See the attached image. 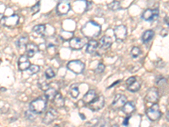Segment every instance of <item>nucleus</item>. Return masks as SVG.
Wrapping results in <instances>:
<instances>
[{"instance_id":"23","label":"nucleus","mask_w":169,"mask_h":127,"mask_svg":"<svg viewBox=\"0 0 169 127\" xmlns=\"http://www.w3.org/2000/svg\"><path fill=\"white\" fill-rule=\"evenodd\" d=\"M154 35H155V32L152 30H147L145 31L142 35V41L144 43H147L150 41L153 38Z\"/></svg>"},{"instance_id":"36","label":"nucleus","mask_w":169,"mask_h":127,"mask_svg":"<svg viewBox=\"0 0 169 127\" xmlns=\"http://www.w3.org/2000/svg\"><path fill=\"white\" fill-rule=\"evenodd\" d=\"M129 117L128 116V117H126V118L123 120V125H124V126H128L129 125Z\"/></svg>"},{"instance_id":"11","label":"nucleus","mask_w":169,"mask_h":127,"mask_svg":"<svg viewBox=\"0 0 169 127\" xmlns=\"http://www.w3.org/2000/svg\"><path fill=\"white\" fill-rule=\"evenodd\" d=\"M86 44V38H80V37H73L69 41V47L73 50L81 49Z\"/></svg>"},{"instance_id":"24","label":"nucleus","mask_w":169,"mask_h":127,"mask_svg":"<svg viewBox=\"0 0 169 127\" xmlns=\"http://www.w3.org/2000/svg\"><path fill=\"white\" fill-rule=\"evenodd\" d=\"M32 31L35 34L42 36L46 31V25H37L32 28Z\"/></svg>"},{"instance_id":"17","label":"nucleus","mask_w":169,"mask_h":127,"mask_svg":"<svg viewBox=\"0 0 169 127\" xmlns=\"http://www.w3.org/2000/svg\"><path fill=\"white\" fill-rule=\"evenodd\" d=\"M96 98V93L95 91L89 90L85 94V96L82 98V101H83L85 104L88 105V104H90L91 102H92L93 100L95 99Z\"/></svg>"},{"instance_id":"10","label":"nucleus","mask_w":169,"mask_h":127,"mask_svg":"<svg viewBox=\"0 0 169 127\" xmlns=\"http://www.w3.org/2000/svg\"><path fill=\"white\" fill-rule=\"evenodd\" d=\"M114 36L117 39V42H123L127 37V28L125 25H118L114 29Z\"/></svg>"},{"instance_id":"28","label":"nucleus","mask_w":169,"mask_h":127,"mask_svg":"<svg viewBox=\"0 0 169 127\" xmlns=\"http://www.w3.org/2000/svg\"><path fill=\"white\" fill-rule=\"evenodd\" d=\"M38 87H40V89L45 92L50 87V84L46 82V81H44V80H39L38 81Z\"/></svg>"},{"instance_id":"6","label":"nucleus","mask_w":169,"mask_h":127,"mask_svg":"<svg viewBox=\"0 0 169 127\" xmlns=\"http://www.w3.org/2000/svg\"><path fill=\"white\" fill-rule=\"evenodd\" d=\"M127 102V98L123 94H117L114 98L113 102L112 103V109L113 110H118L122 109Z\"/></svg>"},{"instance_id":"39","label":"nucleus","mask_w":169,"mask_h":127,"mask_svg":"<svg viewBox=\"0 0 169 127\" xmlns=\"http://www.w3.org/2000/svg\"><path fill=\"white\" fill-rule=\"evenodd\" d=\"M166 117H167V120L169 121V111L167 113V115H166Z\"/></svg>"},{"instance_id":"12","label":"nucleus","mask_w":169,"mask_h":127,"mask_svg":"<svg viewBox=\"0 0 169 127\" xmlns=\"http://www.w3.org/2000/svg\"><path fill=\"white\" fill-rule=\"evenodd\" d=\"M58 112L54 109H50L48 111H47L46 115L42 119V122L45 125H50L58 118Z\"/></svg>"},{"instance_id":"7","label":"nucleus","mask_w":169,"mask_h":127,"mask_svg":"<svg viewBox=\"0 0 169 127\" xmlns=\"http://www.w3.org/2000/svg\"><path fill=\"white\" fill-rule=\"evenodd\" d=\"M19 17L18 15H12L10 16H6V17H2V23L3 25L7 27L14 28L19 24Z\"/></svg>"},{"instance_id":"8","label":"nucleus","mask_w":169,"mask_h":127,"mask_svg":"<svg viewBox=\"0 0 169 127\" xmlns=\"http://www.w3.org/2000/svg\"><path fill=\"white\" fill-rule=\"evenodd\" d=\"M158 16H159V9H148L143 12L141 17L145 21H152L157 19Z\"/></svg>"},{"instance_id":"2","label":"nucleus","mask_w":169,"mask_h":127,"mask_svg":"<svg viewBox=\"0 0 169 127\" xmlns=\"http://www.w3.org/2000/svg\"><path fill=\"white\" fill-rule=\"evenodd\" d=\"M47 98L46 97H39L30 103V109L35 114H42L47 109Z\"/></svg>"},{"instance_id":"15","label":"nucleus","mask_w":169,"mask_h":127,"mask_svg":"<svg viewBox=\"0 0 169 127\" xmlns=\"http://www.w3.org/2000/svg\"><path fill=\"white\" fill-rule=\"evenodd\" d=\"M113 44V39L112 37H110L109 36H104L101 38V40L99 42V48H101V50H104L106 51L107 49H108Z\"/></svg>"},{"instance_id":"38","label":"nucleus","mask_w":169,"mask_h":127,"mask_svg":"<svg viewBox=\"0 0 169 127\" xmlns=\"http://www.w3.org/2000/svg\"><path fill=\"white\" fill-rule=\"evenodd\" d=\"M54 127H65V126H64V125H63L62 124H59V125H56Z\"/></svg>"},{"instance_id":"33","label":"nucleus","mask_w":169,"mask_h":127,"mask_svg":"<svg viewBox=\"0 0 169 127\" xmlns=\"http://www.w3.org/2000/svg\"><path fill=\"white\" fill-rule=\"evenodd\" d=\"M39 10H40V2H37L35 5H33L31 8V14L35 15V14L39 12Z\"/></svg>"},{"instance_id":"22","label":"nucleus","mask_w":169,"mask_h":127,"mask_svg":"<svg viewBox=\"0 0 169 127\" xmlns=\"http://www.w3.org/2000/svg\"><path fill=\"white\" fill-rule=\"evenodd\" d=\"M57 90H56V88L52 87V85H50V87L47 89V91H45V97H46L47 100H51V101H53L54 99V98L57 95Z\"/></svg>"},{"instance_id":"37","label":"nucleus","mask_w":169,"mask_h":127,"mask_svg":"<svg viewBox=\"0 0 169 127\" xmlns=\"http://www.w3.org/2000/svg\"><path fill=\"white\" fill-rule=\"evenodd\" d=\"M164 20H165V22L169 25V17H166V18L164 19Z\"/></svg>"},{"instance_id":"25","label":"nucleus","mask_w":169,"mask_h":127,"mask_svg":"<svg viewBox=\"0 0 169 127\" xmlns=\"http://www.w3.org/2000/svg\"><path fill=\"white\" fill-rule=\"evenodd\" d=\"M70 95L72 96V98H77L79 95H80V89H79V85L78 84H73L70 87Z\"/></svg>"},{"instance_id":"20","label":"nucleus","mask_w":169,"mask_h":127,"mask_svg":"<svg viewBox=\"0 0 169 127\" xmlns=\"http://www.w3.org/2000/svg\"><path fill=\"white\" fill-rule=\"evenodd\" d=\"M38 52V47L33 43H29L26 46V55L29 58H32Z\"/></svg>"},{"instance_id":"30","label":"nucleus","mask_w":169,"mask_h":127,"mask_svg":"<svg viewBox=\"0 0 169 127\" xmlns=\"http://www.w3.org/2000/svg\"><path fill=\"white\" fill-rule=\"evenodd\" d=\"M130 53H131V56L133 58H137L139 55L141 54V50L138 47H134V48H132Z\"/></svg>"},{"instance_id":"9","label":"nucleus","mask_w":169,"mask_h":127,"mask_svg":"<svg viewBox=\"0 0 169 127\" xmlns=\"http://www.w3.org/2000/svg\"><path fill=\"white\" fill-rule=\"evenodd\" d=\"M105 105V99L103 96H96L95 99L90 104H88L90 109H91L92 111H98L101 109H102Z\"/></svg>"},{"instance_id":"26","label":"nucleus","mask_w":169,"mask_h":127,"mask_svg":"<svg viewBox=\"0 0 169 127\" xmlns=\"http://www.w3.org/2000/svg\"><path fill=\"white\" fill-rule=\"evenodd\" d=\"M28 43V37H21L19 38L17 42H16V46L18 47L19 48H26Z\"/></svg>"},{"instance_id":"13","label":"nucleus","mask_w":169,"mask_h":127,"mask_svg":"<svg viewBox=\"0 0 169 127\" xmlns=\"http://www.w3.org/2000/svg\"><path fill=\"white\" fill-rule=\"evenodd\" d=\"M31 62L27 55H21L18 60V68L20 71L27 70L31 66Z\"/></svg>"},{"instance_id":"1","label":"nucleus","mask_w":169,"mask_h":127,"mask_svg":"<svg viewBox=\"0 0 169 127\" xmlns=\"http://www.w3.org/2000/svg\"><path fill=\"white\" fill-rule=\"evenodd\" d=\"M84 36L88 37H96L101 33V26L94 21H89L86 23L82 28Z\"/></svg>"},{"instance_id":"34","label":"nucleus","mask_w":169,"mask_h":127,"mask_svg":"<svg viewBox=\"0 0 169 127\" xmlns=\"http://www.w3.org/2000/svg\"><path fill=\"white\" fill-rule=\"evenodd\" d=\"M105 70V65L102 64V63H100V64H98V65H97V67H96V69L95 70V73L96 74H102L103 72H104Z\"/></svg>"},{"instance_id":"19","label":"nucleus","mask_w":169,"mask_h":127,"mask_svg":"<svg viewBox=\"0 0 169 127\" xmlns=\"http://www.w3.org/2000/svg\"><path fill=\"white\" fill-rule=\"evenodd\" d=\"M98 43V42L94 40V39L89 41L88 43H87V46H86V52L88 53H91V54L95 53L96 49H97V48L99 47Z\"/></svg>"},{"instance_id":"35","label":"nucleus","mask_w":169,"mask_h":127,"mask_svg":"<svg viewBox=\"0 0 169 127\" xmlns=\"http://www.w3.org/2000/svg\"><path fill=\"white\" fill-rule=\"evenodd\" d=\"M34 112L31 111H26L25 112V117L28 119V120H35V115H34Z\"/></svg>"},{"instance_id":"27","label":"nucleus","mask_w":169,"mask_h":127,"mask_svg":"<svg viewBox=\"0 0 169 127\" xmlns=\"http://www.w3.org/2000/svg\"><path fill=\"white\" fill-rule=\"evenodd\" d=\"M108 8L110 10L113 11H116V10H119L121 9V3L119 1H113L108 5Z\"/></svg>"},{"instance_id":"4","label":"nucleus","mask_w":169,"mask_h":127,"mask_svg":"<svg viewBox=\"0 0 169 127\" xmlns=\"http://www.w3.org/2000/svg\"><path fill=\"white\" fill-rule=\"evenodd\" d=\"M145 114L147 115L148 119L151 121H156L159 120L162 116V112L160 110V107L157 103H154L153 105L146 109Z\"/></svg>"},{"instance_id":"21","label":"nucleus","mask_w":169,"mask_h":127,"mask_svg":"<svg viewBox=\"0 0 169 127\" xmlns=\"http://www.w3.org/2000/svg\"><path fill=\"white\" fill-rule=\"evenodd\" d=\"M53 103H54V105L56 107H58V108H63L65 104V100L64 98V97L62 95L61 93H57V95L54 98V99H53Z\"/></svg>"},{"instance_id":"16","label":"nucleus","mask_w":169,"mask_h":127,"mask_svg":"<svg viewBox=\"0 0 169 127\" xmlns=\"http://www.w3.org/2000/svg\"><path fill=\"white\" fill-rule=\"evenodd\" d=\"M56 10L59 15H66L70 10V3L67 2H61L57 5Z\"/></svg>"},{"instance_id":"32","label":"nucleus","mask_w":169,"mask_h":127,"mask_svg":"<svg viewBox=\"0 0 169 127\" xmlns=\"http://www.w3.org/2000/svg\"><path fill=\"white\" fill-rule=\"evenodd\" d=\"M45 76H46L47 79H52L55 76V73L52 70V68L47 69L46 71H45Z\"/></svg>"},{"instance_id":"29","label":"nucleus","mask_w":169,"mask_h":127,"mask_svg":"<svg viewBox=\"0 0 169 127\" xmlns=\"http://www.w3.org/2000/svg\"><path fill=\"white\" fill-rule=\"evenodd\" d=\"M40 70V66H38L37 65H31L30 66V68L28 69V72H29V74L31 75H34V74H37L38 73Z\"/></svg>"},{"instance_id":"18","label":"nucleus","mask_w":169,"mask_h":127,"mask_svg":"<svg viewBox=\"0 0 169 127\" xmlns=\"http://www.w3.org/2000/svg\"><path fill=\"white\" fill-rule=\"evenodd\" d=\"M122 111L126 115H132L133 113L135 111V102H127L123 108H122Z\"/></svg>"},{"instance_id":"40","label":"nucleus","mask_w":169,"mask_h":127,"mask_svg":"<svg viewBox=\"0 0 169 127\" xmlns=\"http://www.w3.org/2000/svg\"><path fill=\"white\" fill-rule=\"evenodd\" d=\"M6 90V89H5V88H2V92H4V91Z\"/></svg>"},{"instance_id":"5","label":"nucleus","mask_w":169,"mask_h":127,"mask_svg":"<svg viewBox=\"0 0 169 127\" xmlns=\"http://www.w3.org/2000/svg\"><path fill=\"white\" fill-rule=\"evenodd\" d=\"M126 87L129 92L136 93L140 89L141 84H140V81L135 76H132V77H129L126 81Z\"/></svg>"},{"instance_id":"14","label":"nucleus","mask_w":169,"mask_h":127,"mask_svg":"<svg viewBox=\"0 0 169 127\" xmlns=\"http://www.w3.org/2000/svg\"><path fill=\"white\" fill-rule=\"evenodd\" d=\"M159 99V93L157 88H151L145 95V100L151 103H157Z\"/></svg>"},{"instance_id":"3","label":"nucleus","mask_w":169,"mask_h":127,"mask_svg":"<svg viewBox=\"0 0 169 127\" xmlns=\"http://www.w3.org/2000/svg\"><path fill=\"white\" fill-rule=\"evenodd\" d=\"M67 68L74 74L80 75L81 73H83L86 66H85V64L83 62H81L80 60L75 59V60H71V61L68 63Z\"/></svg>"},{"instance_id":"31","label":"nucleus","mask_w":169,"mask_h":127,"mask_svg":"<svg viewBox=\"0 0 169 127\" xmlns=\"http://www.w3.org/2000/svg\"><path fill=\"white\" fill-rule=\"evenodd\" d=\"M156 84L159 87H163L167 84V80L162 76H158L156 80Z\"/></svg>"}]
</instances>
